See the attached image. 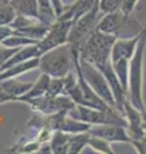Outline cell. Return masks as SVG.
Returning <instances> with one entry per match:
<instances>
[{"label":"cell","instance_id":"2","mask_svg":"<svg viewBox=\"0 0 146 154\" xmlns=\"http://www.w3.org/2000/svg\"><path fill=\"white\" fill-rule=\"evenodd\" d=\"M146 49V25L142 26L141 37L129 60L127 99L140 110H145L144 102V55Z\"/></svg>","mask_w":146,"mask_h":154},{"label":"cell","instance_id":"9","mask_svg":"<svg viewBox=\"0 0 146 154\" xmlns=\"http://www.w3.org/2000/svg\"><path fill=\"white\" fill-rule=\"evenodd\" d=\"M129 16L131 14L123 12L122 9L113 13L103 14V17H100L99 22L96 25V30L103 33H108V35H114L119 37V33L123 30L124 26H129L135 23V21L129 18Z\"/></svg>","mask_w":146,"mask_h":154},{"label":"cell","instance_id":"11","mask_svg":"<svg viewBox=\"0 0 146 154\" xmlns=\"http://www.w3.org/2000/svg\"><path fill=\"white\" fill-rule=\"evenodd\" d=\"M123 116L127 122V132L131 140L142 137L144 135H146L142 126V110L136 108L128 99L126 100L123 105Z\"/></svg>","mask_w":146,"mask_h":154},{"label":"cell","instance_id":"1","mask_svg":"<svg viewBox=\"0 0 146 154\" xmlns=\"http://www.w3.org/2000/svg\"><path fill=\"white\" fill-rule=\"evenodd\" d=\"M117 36L103 33L95 30L87 38L80 50V58L94 64L101 73L105 76L111 88L115 100V107L123 114V105L127 100V91L120 85L117 77L113 64H111V48H113Z\"/></svg>","mask_w":146,"mask_h":154},{"label":"cell","instance_id":"5","mask_svg":"<svg viewBox=\"0 0 146 154\" xmlns=\"http://www.w3.org/2000/svg\"><path fill=\"white\" fill-rule=\"evenodd\" d=\"M99 14L101 13L99 11V5L96 4L91 11L73 21L69 30V35H68V44L78 53L86 40L91 36V33L96 30V25L100 19Z\"/></svg>","mask_w":146,"mask_h":154},{"label":"cell","instance_id":"6","mask_svg":"<svg viewBox=\"0 0 146 154\" xmlns=\"http://www.w3.org/2000/svg\"><path fill=\"white\" fill-rule=\"evenodd\" d=\"M80 68H81L82 75L85 77V80L92 88V90H94L106 104H109L110 107L117 109L113 91H111V88L108 82V80L105 79V76L101 73L94 64L81 59V58H80Z\"/></svg>","mask_w":146,"mask_h":154},{"label":"cell","instance_id":"7","mask_svg":"<svg viewBox=\"0 0 146 154\" xmlns=\"http://www.w3.org/2000/svg\"><path fill=\"white\" fill-rule=\"evenodd\" d=\"M72 21H67V19L56 18L54 22L49 26L46 33L44 35L41 40L37 41V49L40 55L46 53L47 50H51L56 46H60L63 44L68 42V35H69V30L72 26Z\"/></svg>","mask_w":146,"mask_h":154},{"label":"cell","instance_id":"3","mask_svg":"<svg viewBox=\"0 0 146 154\" xmlns=\"http://www.w3.org/2000/svg\"><path fill=\"white\" fill-rule=\"evenodd\" d=\"M80 54L68 44L56 46L38 57V68L53 79L65 77L75 71V57Z\"/></svg>","mask_w":146,"mask_h":154},{"label":"cell","instance_id":"13","mask_svg":"<svg viewBox=\"0 0 146 154\" xmlns=\"http://www.w3.org/2000/svg\"><path fill=\"white\" fill-rule=\"evenodd\" d=\"M38 68V57L36 58H31L28 60H24L22 63H18V64H14L9 68L4 69L0 72V81L2 80H7V79H17L18 76H21L26 72L31 71V69H35Z\"/></svg>","mask_w":146,"mask_h":154},{"label":"cell","instance_id":"16","mask_svg":"<svg viewBox=\"0 0 146 154\" xmlns=\"http://www.w3.org/2000/svg\"><path fill=\"white\" fill-rule=\"evenodd\" d=\"M17 14L38 18V5L37 0H9Z\"/></svg>","mask_w":146,"mask_h":154},{"label":"cell","instance_id":"21","mask_svg":"<svg viewBox=\"0 0 146 154\" xmlns=\"http://www.w3.org/2000/svg\"><path fill=\"white\" fill-rule=\"evenodd\" d=\"M17 16L9 0H0V26H8Z\"/></svg>","mask_w":146,"mask_h":154},{"label":"cell","instance_id":"8","mask_svg":"<svg viewBox=\"0 0 146 154\" xmlns=\"http://www.w3.org/2000/svg\"><path fill=\"white\" fill-rule=\"evenodd\" d=\"M26 104L35 110V112H40L42 114H53L58 112H68L69 109L75 107V102L67 95H42L38 98H33L27 100Z\"/></svg>","mask_w":146,"mask_h":154},{"label":"cell","instance_id":"10","mask_svg":"<svg viewBox=\"0 0 146 154\" xmlns=\"http://www.w3.org/2000/svg\"><path fill=\"white\" fill-rule=\"evenodd\" d=\"M92 136L103 137L109 143H128L131 137L127 132V127L123 125H94L89 130Z\"/></svg>","mask_w":146,"mask_h":154},{"label":"cell","instance_id":"27","mask_svg":"<svg viewBox=\"0 0 146 154\" xmlns=\"http://www.w3.org/2000/svg\"><path fill=\"white\" fill-rule=\"evenodd\" d=\"M142 126H144L145 134H146V109L142 110Z\"/></svg>","mask_w":146,"mask_h":154},{"label":"cell","instance_id":"15","mask_svg":"<svg viewBox=\"0 0 146 154\" xmlns=\"http://www.w3.org/2000/svg\"><path fill=\"white\" fill-rule=\"evenodd\" d=\"M72 134H67L60 130H55L53 131L51 139L49 144H50L51 152L55 154H65L68 153V144H69V139H71Z\"/></svg>","mask_w":146,"mask_h":154},{"label":"cell","instance_id":"19","mask_svg":"<svg viewBox=\"0 0 146 154\" xmlns=\"http://www.w3.org/2000/svg\"><path fill=\"white\" fill-rule=\"evenodd\" d=\"M0 44L5 45L8 48H23V46H27V45L37 44V41L13 31L11 35H8L7 37L3 38V40L0 41Z\"/></svg>","mask_w":146,"mask_h":154},{"label":"cell","instance_id":"12","mask_svg":"<svg viewBox=\"0 0 146 154\" xmlns=\"http://www.w3.org/2000/svg\"><path fill=\"white\" fill-rule=\"evenodd\" d=\"M33 82H23L17 79H7L0 81V90L7 96L8 102H17L19 96H22L31 89Z\"/></svg>","mask_w":146,"mask_h":154},{"label":"cell","instance_id":"18","mask_svg":"<svg viewBox=\"0 0 146 154\" xmlns=\"http://www.w3.org/2000/svg\"><path fill=\"white\" fill-rule=\"evenodd\" d=\"M37 5H38V19L45 25L50 26L56 19V14L51 5V2L50 0H37Z\"/></svg>","mask_w":146,"mask_h":154},{"label":"cell","instance_id":"20","mask_svg":"<svg viewBox=\"0 0 146 154\" xmlns=\"http://www.w3.org/2000/svg\"><path fill=\"white\" fill-rule=\"evenodd\" d=\"M89 146L92 150L101 153V154H113L114 153V150L111 149V143H109L108 140H105L103 137H99V136H92V135H90Z\"/></svg>","mask_w":146,"mask_h":154},{"label":"cell","instance_id":"23","mask_svg":"<svg viewBox=\"0 0 146 154\" xmlns=\"http://www.w3.org/2000/svg\"><path fill=\"white\" fill-rule=\"evenodd\" d=\"M42 144L37 140L36 137H33V139H30V140H27L24 144H22L21 146H19V153H36L40 150V148H41Z\"/></svg>","mask_w":146,"mask_h":154},{"label":"cell","instance_id":"14","mask_svg":"<svg viewBox=\"0 0 146 154\" xmlns=\"http://www.w3.org/2000/svg\"><path fill=\"white\" fill-rule=\"evenodd\" d=\"M50 80L51 77L47 76L46 73H42L41 72V76L32 84L31 89L27 91L24 95L19 96L17 99V102H22V103H26L27 100L33 99V98H38V96H42L47 93V89H49V84H50Z\"/></svg>","mask_w":146,"mask_h":154},{"label":"cell","instance_id":"28","mask_svg":"<svg viewBox=\"0 0 146 154\" xmlns=\"http://www.w3.org/2000/svg\"><path fill=\"white\" fill-rule=\"evenodd\" d=\"M8 100H7V96L3 94V91L0 90V103H7Z\"/></svg>","mask_w":146,"mask_h":154},{"label":"cell","instance_id":"22","mask_svg":"<svg viewBox=\"0 0 146 154\" xmlns=\"http://www.w3.org/2000/svg\"><path fill=\"white\" fill-rule=\"evenodd\" d=\"M123 3L124 0H99L97 5H99V11L101 14H108L120 11L123 8Z\"/></svg>","mask_w":146,"mask_h":154},{"label":"cell","instance_id":"25","mask_svg":"<svg viewBox=\"0 0 146 154\" xmlns=\"http://www.w3.org/2000/svg\"><path fill=\"white\" fill-rule=\"evenodd\" d=\"M129 144L135 148V150L138 154H146V135L138 139H132Z\"/></svg>","mask_w":146,"mask_h":154},{"label":"cell","instance_id":"24","mask_svg":"<svg viewBox=\"0 0 146 154\" xmlns=\"http://www.w3.org/2000/svg\"><path fill=\"white\" fill-rule=\"evenodd\" d=\"M19 48H8L5 45L0 44V68L5 64V62L16 53Z\"/></svg>","mask_w":146,"mask_h":154},{"label":"cell","instance_id":"17","mask_svg":"<svg viewBox=\"0 0 146 154\" xmlns=\"http://www.w3.org/2000/svg\"><path fill=\"white\" fill-rule=\"evenodd\" d=\"M89 139L90 134L87 132H80V134H72L68 144V153L69 154H78L81 153L86 146H89Z\"/></svg>","mask_w":146,"mask_h":154},{"label":"cell","instance_id":"26","mask_svg":"<svg viewBox=\"0 0 146 154\" xmlns=\"http://www.w3.org/2000/svg\"><path fill=\"white\" fill-rule=\"evenodd\" d=\"M50 2H51V5L54 8V12H55L56 18H58L63 12H64V8H65L64 3H63V0H50Z\"/></svg>","mask_w":146,"mask_h":154},{"label":"cell","instance_id":"4","mask_svg":"<svg viewBox=\"0 0 146 154\" xmlns=\"http://www.w3.org/2000/svg\"><path fill=\"white\" fill-rule=\"evenodd\" d=\"M68 116L89 123L91 126L94 125H123L127 127L124 116L117 109L103 110L76 104L72 109L68 110Z\"/></svg>","mask_w":146,"mask_h":154}]
</instances>
